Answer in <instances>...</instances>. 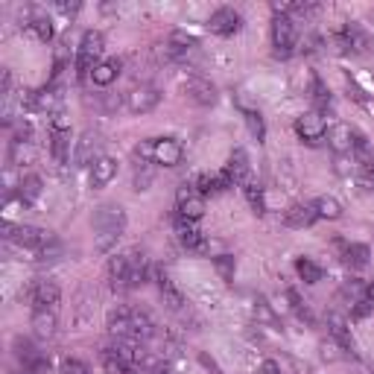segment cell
Returning <instances> with one entry per match:
<instances>
[{
    "label": "cell",
    "instance_id": "obj_10",
    "mask_svg": "<svg viewBox=\"0 0 374 374\" xmlns=\"http://www.w3.org/2000/svg\"><path fill=\"white\" fill-rule=\"evenodd\" d=\"M184 158V149L176 138H155V146H152V161L161 164V167H178Z\"/></svg>",
    "mask_w": 374,
    "mask_h": 374
},
{
    "label": "cell",
    "instance_id": "obj_44",
    "mask_svg": "<svg viewBox=\"0 0 374 374\" xmlns=\"http://www.w3.org/2000/svg\"><path fill=\"white\" fill-rule=\"evenodd\" d=\"M316 102H319V109H331V94L322 88V82H316Z\"/></svg>",
    "mask_w": 374,
    "mask_h": 374
},
{
    "label": "cell",
    "instance_id": "obj_20",
    "mask_svg": "<svg viewBox=\"0 0 374 374\" xmlns=\"http://www.w3.org/2000/svg\"><path fill=\"white\" fill-rule=\"evenodd\" d=\"M249 155H246V149H234L231 155H228V164H225V173L231 176V181L234 184H246L249 181Z\"/></svg>",
    "mask_w": 374,
    "mask_h": 374
},
{
    "label": "cell",
    "instance_id": "obj_6",
    "mask_svg": "<svg viewBox=\"0 0 374 374\" xmlns=\"http://www.w3.org/2000/svg\"><path fill=\"white\" fill-rule=\"evenodd\" d=\"M158 102H161V91L155 85H138L126 94V109L132 114H149L158 109Z\"/></svg>",
    "mask_w": 374,
    "mask_h": 374
},
{
    "label": "cell",
    "instance_id": "obj_25",
    "mask_svg": "<svg viewBox=\"0 0 374 374\" xmlns=\"http://www.w3.org/2000/svg\"><path fill=\"white\" fill-rule=\"evenodd\" d=\"M196 44H199V41H196L191 33L176 30V33L167 38V56H170V59H181V56H187V53H191Z\"/></svg>",
    "mask_w": 374,
    "mask_h": 374
},
{
    "label": "cell",
    "instance_id": "obj_11",
    "mask_svg": "<svg viewBox=\"0 0 374 374\" xmlns=\"http://www.w3.org/2000/svg\"><path fill=\"white\" fill-rule=\"evenodd\" d=\"M59 299H62V289L53 281H47V278L36 281L33 289H30V301H33L36 310H53L59 304Z\"/></svg>",
    "mask_w": 374,
    "mask_h": 374
},
{
    "label": "cell",
    "instance_id": "obj_9",
    "mask_svg": "<svg viewBox=\"0 0 374 374\" xmlns=\"http://www.w3.org/2000/svg\"><path fill=\"white\" fill-rule=\"evenodd\" d=\"M240 26H243V15H240L237 9H231V6H223L208 18V30L213 36H234Z\"/></svg>",
    "mask_w": 374,
    "mask_h": 374
},
{
    "label": "cell",
    "instance_id": "obj_13",
    "mask_svg": "<svg viewBox=\"0 0 374 374\" xmlns=\"http://www.w3.org/2000/svg\"><path fill=\"white\" fill-rule=\"evenodd\" d=\"M184 94L196 105H213L217 102V88H213L205 76H187L184 79Z\"/></svg>",
    "mask_w": 374,
    "mask_h": 374
},
{
    "label": "cell",
    "instance_id": "obj_27",
    "mask_svg": "<svg viewBox=\"0 0 374 374\" xmlns=\"http://www.w3.org/2000/svg\"><path fill=\"white\" fill-rule=\"evenodd\" d=\"M41 191H44L41 176L30 173V176H23V178H21V184H18V199H21L23 205H33V202L41 196Z\"/></svg>",
    "mask_w": 374,
    "mask_h": 374
},
{
    "label": "cell",
    "instance_id": "obj_4",
    "mask_svg": "<svg viewBox=\"0 0 374 374\" xmlns=\"http://www.w3.org/2000/svg\"><path fill=\"white\" fill-rule=\"evenodd\" d=\"M176 208H178V217L184 220H202V213H205V196L196 191V184H181L178 191H176Z\"/></svg>",
    "mask_w": 374,
    "mask_h": 374
},
{
    "label": "cell",
    "instance_id": "obj_47",
    "mask_svg": "<svg viewBox=\"0 0 374 374\" xmlns=\"http://www.w3.org/2000/svg\"><path fill=\"white\" fill-rule=\"evenodd\" d=\"M363 299H368V301L374 304V281H368V284L363 287Z\"/></svg>",
    "mask_w": 374,
    "mask_h": 374
},
{
    "label": "cell",
    "instance_id": "obj_45",
    "mask_svg": "<svg viewBox=\"0 0 374 374\" xmlns=\"http://www.w3.org/2000/svg\"><path fill=\"white\" fill-rule=\"evenodd\" d=\"M371 307H374V304H371L368 299H360V301L354 304V310H351V316H354V319H365V316L371 313Z\"/></svg>",
    "mask_w": 374,
    "mask_h": 374
},
{
    "label": "cell",
    "instance_id": "obj_34",
    "mask_svg": "<svg viewBox=\"0 0 374 374\" xmlns=\"http://www.w3.org/2000/svg\"><path fill=\"white\" fill-rule=\"evenodd\" d=\"M243 191H246V199H249L252 210H255V213H266V196H263V187L246 181V184H243Z\"/></svg>",
    "mask_w": 374,
    "mask_h": 374
},
{
    "label": "cell",
    "instance_id": "obj_18",
    "mask_svg": "<svg viewBox=\"0 0 374 374\" xmlns=\"http://www.w3.org/2000/svg\"><path fill=\"white\" fill-rule=\"evenodd\" d=\"M117 176V161L112 155H100L91 164V187H105Z\"/></svg>",
    "mask_w": 374,
    "mask_h": 374
},
{
    "label": "cell",
    "instance_id": "obj_31",
    "mask_svg": "<svg viewBox=\"0 0 374 374\" xmlns=\"http://www.w3.org/2000/svg\"><path fill=\"white\" fill-rule=\"evenodd\" d=\"M316 213H319V220H339L342 217V205L333 199V196H319L313 202Z\"/></svg>",
    "mask_w": 374,
    "mask_h": 374
},
{
    "label": "cell",
    "instance_id": "obj_46",
    "mask_svg": "<svg viewBox=\"0 0 374 374\" xmlns=\"http://www.w3.org/2000/svg\"><path fill=\"white\" fill-rule=\"evenodd\" d=\"M260 374H284V371H281V365H278L275 360H263V365H260Z\"/></svg>",
    "mask_w": 374,
    "mask_h": 374
},
{
    "label": "cell",
    "instance_id": "obj_28",
    "mask_svg": "<svg viewBox=\"0 0 374 374\" xmlns=\"http://www.w3.org/2000/svg\"><path fill=\"white\" fill-rule=\"evenodd\" d=\"M109 278L114 284V289H129V255H114L109 260Z\"/></svg>",
    "mask_w": 374,
    "mask_h": 374
},
{
    "label": "cell",
    "instance_id": "obj_8",
    "mask_svg": "<svg viewBox=\"0 0 374 374\" xmlns=\"http://www.w3.org/2000/svg\"><path fill=\"white\" fill-rule=\"evenodd\" d=\"M272 47L275 56H289L296 47V23L289 18H272Z\"/></svg>",
    "mask_w": 374,
    "mask_h": 374
},
{
    "label": "cell",
    "instance_id": "obj_48",
    "mask_svg": "<svg viewBox=\"0 0 374 374\" xmlns=\"http://www.w3.org/2000/svg\"><path fill=\"white\" fill-rule=\"evenodd\" d=\"M155 374H173V371H167V368H161V371H155Z\"/></svg>",
    "mask_w": 374,
    "mask_h": 374
},
{
    "label": "cell",
    "instance_id": "obj_5",
    "mask_svg": "<svg viewBox=\"0 0 374 374\" xmlns=\"http://www.w3.org/2000/svg\"><path fill=\"white\" fill-rule=\"evenodd\" d=\"M296 132H299V138L304 144L316 146V144H322L328 138V123H325L322 112H307V114H301L296 120Z\"/></svg>",
    "mask_w": 374,
    "mask_h": 374
},
{
    "label": "cell",
    "instance_id": "obj_14",
    "mask_svg": "<svg viewBox=\"0 0 374 374\" xmlns=\"http://www.w3.org/2000/svg\"><path fill=\"white\" fill-rule=\"evenodd\" d=\"M328 333H331V339L339 345L342 351H348V354L357 351L354 336H351V328H348V322H345L339 313H331V316H328Z\"/></svg>",
    "mask_w": 374,
    "mask_h": 374
},
{
    "label": "cell",
    "instance_id": "obj_32",
    "mask_svg": "<svg viewBox=\"0 0 374 374\" xmlns=\"http://www.w3.org/2000/svg\"><path fill=\"white\" fill-rule=\"evenodd\" d=\"M132 325H135V339H149V336L155 333L152 319H149V313H144V310H132Z\"/></svg>",
    "mask_w": 374,
    "mask_h": 374
},
{
    "label": "cell",
    "instance_id": "obj_1",
    "mask_svg": "<svg viewBox=\"0 0 374 374\" xmlns=\"http://www.w3.org/2000/svg\"><path fill=\"white\" fill-rule=\"evenodd\" d=\"M91 228H94V249L97 252H109L120 234L126 231V213L120 205H100L94 210V220H91Z\"/></svg>",
    "mask_w": 374,
    "mask_h": 374
},
{
    "label": "cell",
    "instance_id": "obj_39",
    "mask_svg": "<svg viewBox=\"0 0 374 374\" xmlns=\"http://www.w3.org/2000/svg\"><path fill=\"white\" fill-rule=\"evenodd\" d=\"M287 301H289V310L296 313L299 319H307V322H313V313L304 307V301L299 299V292H296V289H289V292H287Z\"/></svg>",
    "mask_w": 374,
    "mask_h": 374
},
{
    "label": "cell",
    "instance_id": "obj_3",
    "mask_svg": "<svg viewBox=\"0 0 374 374\" xmlns=\"http://www.w3.org/2000/svg\"><path fill=\"white\" fill-rule=\"evenodd\" d=\"M102 50H105L102 33H97V30L82 33V41H79V50H76V76L79 79H91L94 68L100 65Z\"/></svg>",
    "mask_w": 374,
    "mask_h": 374
},
{
    "label": "cell",
    "instance_id": "obj_40",
    "mask_svg": "<svg viewBox=\"0 0 374 374\" xmlns=\"http://www.w3.org/2000/svg\"><path fill=\"white\" fill-rule=\"evenodd\" d=\"M62 374H91V368L82 360L68 357V360H62Z\"/></svg>",
    "mask_w": 374,
    "mask_h": 374
},
{
    "label": "cell",
    "instance_id": "obj_30",
    "mask_svg": "<svg viewBox=\"0 0 374 374\" xmlns=\"http://www.w3.org/2000/svg\"><path fill=\"white\" fill-rule=\"evenodd\" d=\"M296 272H299V278L304 281V284H319V281H322V266H319V263H313L310 257H299L296 260Z\"/></svg>",
    "mask_w": 374,
    "mask_h": 374
},
{
    "label": "cell",
    "instance_id": "obj_24",
    "mask_svg": "<svg viewBox=\"0 0 374 374\" xmlns=\"http://www.w3.org/2000/svg\"><path fill=\"white\" fill-rule=\"evenodd\" d=\"M149 278V260L144 252H129V287H141Z\"/></svg>",
    "mask_w": 374,
    "mask_h": 374
},
{
    "label": "cell",
    "instance_id": "obj_36",
    "mask_svg": "<svg viewBox=\"0 0 374 374\" xmlns=\"http://www.w3.org/2000/svg\"><path fill=\"white\" fill-rule=\"evenodd\" d=\"M255 316H257V322H266V325H278V316L272 310V304L266 301L263 296L255 299Z\"/></svg>",
    "mask_w": 374,
    "mask_h": 374
},
{
    "label": "cell",
    "instance_id": "obj_16",
    "mask_svg": "<svg viewBox=\"0 0 374 374\" xmlns=\"http://www.w3.org/2000/svg\"><path fill=\"white\" fill-rule=\"evenodd\" d=\"M50 155L56 164L70 161V129H50Z\"/></svg>",
    "mask_w": 374,
    "mask_h": 374
},
{
    "label": "cell",
    "instance_id": "obj_38",
    "mask_svg": "<svg viewBox=\"0 0 374 374\" xmlns=\"http://www.w3.org/2000/svg\"><path fill=\"white\" fill-rule=\"evenodd\" d=\"M246 126H249V132H252V138H255L257 144H263V138H266L263 117H260L257 112H246Z\"/></svg>",
    "mask_w": 374,
    "mask_h": 374
},
{
    "label": "cell",
    "instance_id": "obj_29",
    "mask_svg": "<svg viewBox=\"0 0 374 374\" xmlns=\"http://www.w3.org/2000/svg\"><path fill=\"white\" fill-rule=\"evenodd\" d=\"M339 249H342V260L348 266H357V269L365 266L371 257V249L365 243H339Z\"/></svg>",
    "mask_w": 374,
    "mask_h": 374
},
{
    "label": "cell",
    "instance_id": "obj_2",
    "mask_svg": "<svg viewBox=\"0 0 374 374\" xmlns=\"http://www.w3.org/2000/svg\"><path fill=\"white\" fill-rule=\"evenodd\" d=\"M0 234H4L6 240H12L15 246L30 249L36 255L47 252L50 246H56V237H53V231L38 228V225H12V223H4V225H0Z\"/></svg>",
    "mask_w": 374,
    "mask_h": 374
},
{
    "label": "cell",
    "instance_id": "obj_7",
    "mask_svg": "<svg viewBox=\"0 0 374 374\" xmlns=\"http://www.w3.org/2000/svg\"><path fill=\"white\" fill-rule=\"evenodd\" d=\"M176 237H178V243L187 249V252H196V255H205L208 252V240L205 234L191 223V220H184V217H176Z\"/></svg>",
    "mask_w": 374,
    "mask_h": 374
},
{
    "label": "cell",
    "instance_id": "obj_22",
    "mask_svg": "<svg viewBox=\"0 0 374 374\" xmlns=\"http://www.w3.org/2000/svg\"><path fill=\"white\" fill-rule=\"evenodd\" d=\"M155 284H158V292H161L164 304H167L170 310H181V304H184V296H181V289H178V287L170 281V275L158 272V275H155Z\"/></svg>",
    "mask_w": 374,
    "mask_h": 374
},
{
    "label": "cell",
    "instance_id": "obj_26",
    "mask_svg": "<svg viewBox=\"0 0 374 374\" xmlns=\"http://www.w3.org/2000/svg\"><path fill=\"white\" fill-rule=\"evenodd\" d=\"M120 68H123L120 59H105V62H100V65L94 68V73H91V82L100 85V88H109L114 79H117Z\"/></svg>",
    "mask_w": 374,
    "mask_h": 374
},
{
    "label": "cell",
    "instance_id": "obj_41",
    "mask_svg": "<svg viewBox=\"0 0 374 374\" xmlns=\"http://www.w3.org/2000/svg\"><path fill=\"white\" fill-rule=\"evenodd\" d=\"M357 184L363 191H374V167H365L360 176H357Z\"/></svg>",
    "mask_w": 374,
    "mask_h": 374
},
{
    "label": "cell",
    "instance_id": "obj_33",
    "mask_svg": "<svg viewBox=\"0 0 374 374\" xmlns=\"http://www.w3.org/2000/svg\"><path fill=\"white\" fill-rule=\"evenodd\" d=\"M26 26H30L33 36H36L38 41H44V44L53 41V36H56V30H53V21H50V18H33Z\"/></svg>",
    "mask_w": 374,
    "mask_h": 374
},
{
    "label": "cell",
    "instance_id": "obj_43",
    "mask_svg": "<svg viewBox=\"0 0 374 374\" xmlns=\"http://www.w3.org/2000/svg\"><path fill=\"white\" fill-rule=\"evenodd\" d=\"M339 351H342V348H339L333 339H331V342H322V357H325V360H339V357H342Z\"/></svg>",
    "mask_w": 374,
    "mask_h": 374
},
{
    "label": "cell",
    "instance_id": "obj_42",
    "mask_svg": "<svg viewBox=\"0 0 374 374\" xmlns=\"http://www.w3.org/2000/svg\"><path fill=\"white\" fill-rule=\"evenodd\" d=\"M149 184H152V170H138L135 173V191H149Z\"/></svg>",
    "mask_w": 374,
    "mask_h": 374
},
{
    "label": "cell",
    "instance_id": "obj_35",
    "mask_svg": "<svg viewBox=\"0 0 374 374\" xmlns=\"http://www.w3.org/2000/svg\"><path fill=\"white\" fill-rule=\"evenodd\" d=\"M213 266H217V272L225 284L234 281V269H237V263H234V255H217L213 257Z\"/></svg>",
    "mask_w": 374,
    "mask_h": 374
},
{
    "label": "cell",
    "instance_id": "obj_12",
    "mask_svg": "<svg viewBox=\"0 0 374 374\" xmlns=\"http://www.w3.org/2000/svg\"><path fill=\"white\" fill-rule=\"evenodd\" d=\"M354 126L348 123H333L328 126V146L333 149V155H348L354 152Z\"/></svg>",
    "mask_w": 374,
    "mask_h": 374
},
{
    "label": "cell",
    "instance_id": "obj_19",
    "mask_svg": "<svg viewBox=\"0 0 374 374\" xmlns=\"http://www.w3.org/2000/svg\"><path fill=\"white\" fill-rule=\"evenodd\" d=\"M319 220V213L313 205H292L287 213H284V225L287 228H307Z\"/></svg>",
    "mask_w": 374,
    "mask_h": 374
},
{
    "label": "cell",
    "instance_id": "obj_21",
    "mask_svg": "<svg viewBox=\"0 0 374 374\" xmlns=\"http://www.w3.org/2000/svg\"><path fill=\"white\" fill-rule=\"evenodd\" d=\"M56 325H59V319L53 310H33V333L38 339H53L56 336Z\"/></svg>",
    "mask_w": 374,
    "mask_h": 374
},
{
    "label": "cell",
    "instance_id": "obj_37",
    "mask_svg": "<svg viewBox=\"0 0 374 374\" xmlns=\"http://www.w3.org/2000/svg\"><path fill=\"white\" fill-rule=\"evenodd\" d=\"M333 173H336V176H351V173H357L354 152H348V155H333Z\"/></svg>",
    "mask_w": 374,
    "mask_h": 374
},
{
    "label": "cell",
    "instance_id": "obj_23",
    "mask_svg": "<svg viewBox=\"0 0 374 374\" xmlns=\"http://www.w3.org/2000/svg\"><path fill=\"white\" fill-rule=\"evenodd\" d=\"M109 331L114 336H132L135 339V325H132V310L129 307H117L109 313Z\"/></svg>",
    "mask_w": 374,
    "mask_h": 374
},
{
    "label": "cell",
    "instance_id": "obj_15",
    "mask_svg": "<svg viewBox=\"0 0 374 374\" xmlns=\"http://www.w3.org/2000/svg\"><path fill=\"white\" fill-rule=\"evenodd\" d=\"M15 357L23 363V368L26 371H41V368H47L50 363L38 354V348L30 342V339H15Z\"/></svg>",
    "mask_w": 374,
    "mask_h": 374
},
{
    "label": "cell",
    "instance_id": "obj_17",
    "mask_svg": "<svg viewBox=\"0 0 374 374\" xmlns=\"http://www.w3.org/2000/svg\"><path fill=\"white\" fill-rule=\"evenodd\" d=\"M97 146H100V138L94 135V132H85L82 141L76 144V152H73L76 167H91L97 158H100V155H97Z\"/></svg>",
    "mask_w": 374,
    "mask_h": 374
}]
</instances>
